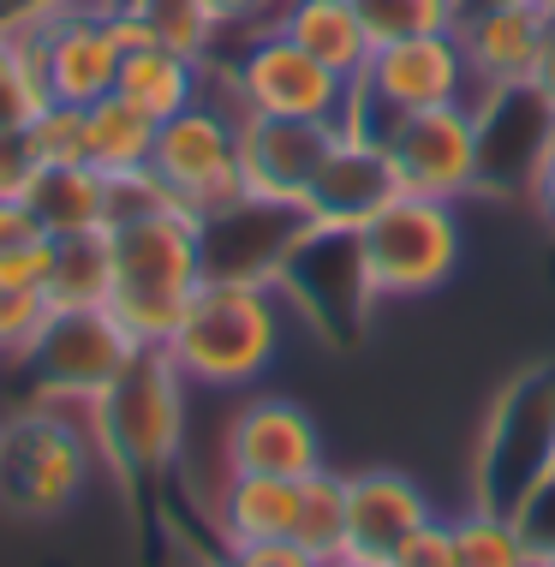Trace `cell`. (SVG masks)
<instances>
[{"mask_svg":"<svg viewBox=\"0 0 555 567\" xmlns=\"http://www.w3.org/2000/svg\"><path fill=\"white\" fill-rule=\"evenodd\" d=\"M107 257H114V293H107L114 323L137 347H167L192 293L204 287V221L167 197L107 227Z\"/></svg>","mask_w":555,"mask_h":567,"instance_id":"1","label":"cell"},{"mask_svg":"<svg viewBox=\"0 0 555 567\" xmlns=\"http://www.w3.org/2000/svg\"><path fill=\"white\" fill-rule=\"evenodd\" d=\"M281 352V311L275 281H227L204 275V287L185 305L179 329L167 334V359L197 389H245Z\"/></svg>","mask_w":555,"mask_h":567,"instance_id":"2","label":"cell"},{"mask_svg":"<svg viewBox=\"0 0 555 567\" xmlns=\"http://www.w3.org/2000/svg\"><path fill=\"white\" fill-rule=\"evenodd\" d=\"M544 478H555V359L526 364L496 394L472 454V508L514 519Z\"/></svg>","mask_w":555,"mask_h":567,"instance_id":"3","label":"cell"},{"mask_svg":"<svg viewBox=\"0 0 555 567\" xmlns=\"http://www.w3.org/2000/svg\"><path fill=\"white\" fill-rule=\"evenodd\" d=\"M90 406L37 401L0 424V502L24 519H54L90 484Z\"/></svg>","mask_w":555,"mask_h":567,"instance_id":"4","label":"cell"},{"mask_svg":"<svg viewBox=\"0 0 555 567\" xmlns=\"http://www.w3.org/2000/svg\"><path fill=\"white\" fill-rule=\"evenodd\" d=\"M90 431H96V449L114 460V472H126V478H150L179 454L185 377L167 359V347H144L120 371L114 389L90 406Z\"/></svg>","mask_w":555,"mask_h":567,"instance_id":"5","label":"cell"},{"mask_svg":"<svg viewBox=\"0 0 555 567\" xmlns=\"http://www.w3.org/2000/svg\"><path fill=\"white\" fill-rule=\"evenodd\" d=\"M466 96H472V72H466V49H460L454 30L394 37V42H377L364 79H352L347 132L377 137L394 114L449 109V102H466Z\"/></svg>","mask_w":555,"mask_h":567,"instance_id":"6","label":"cell"},{"mask_svg":"<svg viewBox=\"0 0 555 567\" xmlns=\"http://www.w3.org/2000/svg\"><path fill=\"white\" fill-rule=\"evenodd\" d=\"M352 239H359V264L377 299L436 293L460 269V221L454 204H442V197L394 192Z\"/></svg>","mask_w":555,"mask_h":567,"instance_id":"7","label":"cell"},{"mask_svg":"<svg viewBox=\"0 0 555 567\" xmlns=\"http://www.w3.org/2000/svg\"><path fill=\"white\" fill-rule=\"evenodd\" d=\"M150 174L174 192L179 209H192L197 221L222 216V209L245 204L239 179V102L234 114L197 96L192 109L156 126V150H150Z\"/></svg>","mask_w":555,"mask_h":567,"instance_id":"8","label":"cell"},{"mask_svg":"<svg viewBox=\"0 0 555 567\" xmlns=\"http://www.w3.org/2000/svg\"><path fill=\"white\" fill-rule=\"evenodd\" d=\"M137 352H144V347L114 323V311L96 305V311H49V323H42V334L24 347L19 364L30 371V382H37L42 401H54V406H96Z\"/></svg>","mask_w":555,"mask_h":567,"instance_id":"9","label":"cell"},{"mask_svg":"<svg viewBox=\"0 0 555 567\" xmlns=\"http://www.w3.org/2000/svg\"><path fill=\"white\" fill-rule=\"evenodd\" d=\"M377 144L389 150L400 192L454 204V197L477 192V179H484V137H477L472 102H449V109H424V114H394L389 126L377 132Z\"/></svg>","mask_w":555,"mask_h":567,"instance_id":"10","label":"cell"},{"mask_svg":"<svg viewBox=\"0 0 555 567\" xmlns=\"http://www.w3.org/2000/svg\"><path fill=\"white\" fill-rule=\"evenodd\" d=\"M227 90L245 114H287V120H329L347 132V102L352 84L341 72H329L317 54H305L299 42H287L275 24L264 37L245 42V54L227 72Z\"/></svg>","mask_w":555,"mask_h":567,"instance_id":"11","label":"cell"},{"mask_svg":"<svg viewBox=\"0 0 555 567\" xmlns=\"http://www.w3.org/2000/svg\"><path fill=\"white\" fill-rule=\"evenodd\" d=\"M341 126L329 120H287V114H245L239 109V179L257 204H305L317 167L341 144Z\"/></svg>","mask_w":555,"mask_h":567,"instance_id":"12","label":"cell"},{"mask_svg":"<svg viewBox=\"0 0 555 567\" xmlns=\"http://www.w3.org/2000/svg\"><path fill=\"white\" fill-rule=\"evenodd\" d=\"M30 37L37 49V72H42V90L49 102H102L120 79V42L107 30V7L102 12H42V19H24L12 24Z\"/></svg>","mask_w":555,"mask_h":567,"instance_id":"13","label":"cell"},{"mask_svg":"<svg viewBox=\"0 0 555 567\" xmlns=\"http://www.w3.org/2000/svg\"><path fill=\"white\" fill-rule=\"evenodd\" d=\"M549 19L555 12L544 7V0L490 7V12L460 19L454 37H460V49H466V72H472V96L466 102H484L490 90L532 84L537 54H544V37H549Z\"/></svg>","mask_w":555,"mask_h":567,"instance_id":"14","label":"cell"},{"mask_svg":"<svg viewBox=\"0 0 555 567\" xmlns=\"http://www.w3.org/2000/svg\"><path fill=\"white\" fill-rule=\"evenodd\" d=\"M400 192L394 167H389V150L377 137H341L329 150V162L317 167L311 192H305V221L322 227V234H359V227L377 216L382 204Z\"/></svg>","mask_w":555,"mask_h":567,"instance_id":"15","label":"cell"},{"mask_svg":"<svg viewBox=\"0 0 555 567\" xmlns=\"http://www.w3.org/2000/svg\"><path fill=\"white\" fill-rule=\"evenodd\" d=\"M322 466V436L305 406L264 394L245 401L227 424V472H269V478H311Z\"/></svg>","mask_w":555,"mask_h":567,"instance_id":"16","label":"cell"},{"mask_svg":"<svg viewBox=\"0 0 555 567\" xmlns=\"http://www.w3.org/2000/svg\"><path fill=\"white\" fill-rule=\"evenodd\" d=\"M430 514V496L407 472H359L347 478V556H377L389 561L407 532H419Z\"/></svg>","mask_w":555,"mask_h":567,"instance_id":"17","label":"cell"},{"mask_svg":"<svg viewBox=\"0 0 555 567\" xmlns=\"http://www.w3.org/2000/svg\"><path fill=\"white\" fill-rule=\"evenodd\" d=\"M269 24L281 30L287 42H299L305 54H317L329 72H341L347 84L364 79L370 54H377V37L364 30L352 0H281Z\"/></svg>","mask_w":555,"mask_h":567,"instance_id":"18","label":"cell"},{"mask_svg":"<svg viewBox=\"0 0 555 567\" xmlns=\"http://www.w3.org/2000/svg\"><path fill=\"white\" fill-rule=\"evenodd\" d=\"M24 204L49 234H102L107 204H114V179L96 174L90 162H42L24 186Z\"/></svg>","mask_w":555,"mask_h":567,"instance_id":"19","label":"cell"},{"mask_svg":"<svg viewBox=\"0 0 555 567\" xmlns=\"http://www.w3.org/2000/svg\"><path fill=\"white\" fill-rule=\"evenodd\" d=\"M215 514H222L227 549H234V544H257V538H292V519H299V478L227 472Z\"/></svg>","mask_w":555,"mask_h":567,"instance_id":"20","label":"cell"},{"mask_svg":"<svg viewBox=\"0 0 555 567\" xmlns=\"http://www.w3.org/2000/svg\"><path fill=\"white\" fill-rule=\"evenodd\" d=\"M156 126L137 102H126L120 90H107L102 102L84 109V162L107 179H126L150 167V150H156Z\"/></svg>","mask_w":555,"mask_h":567,"instance_id":"21","label":"cell"},{"mask_svg":"<svg viewBox=\"0 0 555 567\" xmlns=\"http://www.w3.org/2000/svg\"><path fill=\"white\" fill-rule=\"evenodd\" d=\"M197 84H204V60H185L174 49H162V42L132 49L126 60H120V79H114L120 96L137 102L150 120H174L179 109H192Z\"/></svg>","mask_w":555,"mask_h":567,"instance_id":"22","label":"cell"},{"mask_svg":"<svg viewBox=\"0 0 555 567\" xmlns=\"http://www.w3.org/2000/svg\"><path fill=\"white\" fill-rule=\"evenodd\" d=\"M114 293V257H107V227L102 234H60L54 264L42 281L49 311H96Z\"/></svg>","mask_w":555,"mask_h":567,"instance_id":"23","label":"cell"},{"mask_svg":"<svg viewBox=\"0 0 555 567\" xmlns=\"http://www.w3.org/2000/svg\"><path fill=\"white\" fill-rule=\"evenodd\" d=\"M292 538L311 549L317 561L347 556V478H335L329 466H317L311 478H299V519Z\"/></svg>","mask_w":555,"mask_h":567,"instance_id":"24","label":"cell"},{"mask_svg":"<svg viewBox=\"0 0 555 567\" xmlns=\"http://www.w3.org/2000/svg\"><path fill=\"white\" fill-rule=\"evenodd\" d=\"M454 556L460 567H537V549L526 544L520 519L472 508L454 519Z\"/></svg>","mask_w":555,"mask_h":567,"instance_id":"25","label":"cell"},{"mask_svg":"<svg viewBox=\"0 0 555 567\" xmlns=\"http://www.w3.org/2000/svg\"><path fill=\"white\" fill-rule=\"evenodd\" d=\"M49 264H54V234L30 216L24 197H0V275L42 287L49 281Z\"/></svg>","mask_w":555,"mask_h":567,"instance_id":"26","label":"cell"},{"mask_svg":"<svg viewBox=\"0 0 555 567\" xmlns=\"http://www.w3.org/2000/svg\"><path fill=\"white\" fill-rule=\"evenodd\" d=\"M42 102H49V90L37 72V49L24 30L0 24V132H24Z\"/></svg>","mask_w":555,"mask_h":567,"instance_id":"27","label":"cell"},{"mask_svg":"<svg viewBox=\"0 0 555 567\" xmlns=\"http://www.w3.org/2000/svg\"><path fill=\"white\" fill-rule=\"evenodd\" d=\"M137 19L150 24V37L162 42V49H174L185 60H209V42H215V12L204 0H126Z\"/></svg>","mask_w":555,"mask_h":567,"instance_id":"28","label":"cell"},{"mask_svg":"<svg viewBox=\"0 0 555 567\" xmlns=\"http://www.w3.org/2000/svg\"><path fill=\"white\" fill-rule=\"evenodd\" d=\"M364 30L377 42L424 37V30H454V0H352Z\"/></svg>","mask_w":555,"mask_h":567,"instance_id":"29","label":"cell"},{"mask_svg":"<svg viewBox=\"0 0 555 567\" xmlns=\"http://www.w3.org/2000/svg\"><path fill=\"white\" fill-rule=\"evenodd\" d=\"M30 156L42 162H84V109L79 102H42L24 126Z\"/></svg>","mask_w":555,"mask_h":567,"instance_id":"30","label":"cell"},{"mask_svg":"<svg viewBox=\"0 0 555 567\" xmlns=\"http://www.w3.org/2000/svg\"><path fill=\"white\" fill-rule=\"evenodd\" d=\"M42 323H49L42 287L7 281V275H0V359H24V347L42 334Z\"/></svg>","mask_w":555,"mask_h":567,"instance_id":"31","label":"cell"},{"mask_svg":"<svg viewBox=\"0 0 555 567\" xmlns=\"http://www.w3.org/2000/svg\"><path fill=\"white\" fill-rule=\"evenodd\" d=\"M389 567H460V556H454V526L424 519L419 532H407V544L389 556Z\"/></svg>","mask_w":555,"mask_h":567,"instance_id":"32","label":"cell"},{"mask_svg":"<svg viewBox=\"0 0 555 567\" xmlns=\"http://www.w3.org/2000/svg\"><path fill=\"white\" fill-rule=\"evenodd\" d=\"M227 567H322L299 538H257V544H234Z\"/></svg>","mask_w":555,"mask_h":567,"instance_id":"33","label":"cell"},{"mask_svg":"<svg viewBox=\"0 0 555 567\" xmlns=\"http://www.w3.org/2000/svg\"><path fill=\"white\" fill-rule=\"evenodd\" d=\"M520 532H526V544L537 549V556H544V549H555V478H544L532 489L526 502H520Z\"/></svg>","mask_w":555,"mask_h":567,"instance_id":"34","label":"cell"},{"mask_svg":"<svg viewBox=\"0 0 555 567\" xmlns=\"http://www.w3.org/2000/svg\"><path fill=\"white\" fill-rule=\"evenodd\" d=\"M30 174H37V156H30L24 132H0V197H24Z\"/></svg>","mask_w":555,"mask_h":567,"instance_id":"35","label":"cell"},{"mask_svg":"<svg viewBox=\"0 0 555 567\" xmlns=\"http://www.w3.org/2000/svg\"><path fill=\"white\" fill-rule=\"evenodd\" d=\"M532 96L544 102V114L555 120V19H549V37H544V54H537V72H532Z\"/></svg>","mask_w":555,"mask_h":567,"instance_id":"36","label":"cell"},{"mask_svg":"<svg viewBox=\"0 0 555 567\" xmlns=\"http://www.w3.org/2000/svg\"><path fill=\"white\" fill-rule=\"evenodd\" d=\"M204 7L215 12V24H251L257 12L281 7V0H204Z\"/></svg>","mask_w":555,"mask_h":567,"instance_id":"37","label":"cell"},{"mask_svg":"<svg viewBox=\"0 0 555 567\" xmlns=\"http://www.w3.org/2000/svg\"><path fill=\"white\" fill-rule=\"evenodd\" d=\"M532 204L544 209V216L555 221V144H549V156H544V167L532 174Z\"/></svg>","mask_w":555,"mask_h":567,"instance_id":"38","label":"cell"},{"mask_svg":"<svg viewBox=\"0 0 555 567\" xmlns=\"http://www.w3.org/2000/svg\"><path fill=\"white\" fill-rule=\"evenodd\" d=\"M490 7H520V0H454V24L472 19V12H490ZM544 7H549V0H544Z\"/></svg>","mask_w":555,"mask_h":567,"instance_id":"39","label":"cell"},{"mask_svg":"<svg viewBox=\"0 0 555 567\" xmlns=\"http://www.w3.org/2000/svg\"><path fill=\"white\" fill-rule=\"evenodd\" d=\"M322 567H389V561H377V556H335V561H322Z\"/></svg>","mask_w":555,"mask_h":567,"instance_id":"40","label":"cell"},{"mask_svg":"<svg viewBox=\"0 0 555 567\" xmlns=\"http://www.w3.org/2000/svg\"><path fill=\"white\" fill-rule=\"evenodd\" d=\"M537 567H555V549H544V556H537Z\"/></svg>","mask_w":555,"mask_h":567,"instance_id":"41","label":"cell"}]
</instances>
